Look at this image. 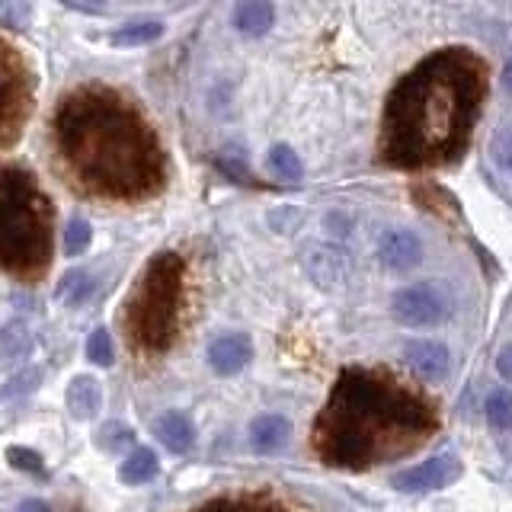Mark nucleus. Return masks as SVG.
<instances>
[{"label": "nucleus", "instance_id": "nucleus-4", "mask_svg": "<svg viewBox=\"0 0 512 512\" xmlns=\"http://www.w3.org/2000/svg\"><path fill=\"white\" fill-rule=\"evenodd\" d=\"M55 212L39 180L23 167H0V266L23 282L52 266Z\"/></svg>", "mask_w": 512, "mask_h": 512}, {"label": "nucleus", "instance_id": "nucleus-29", "mask_svg": "<svg viewBox=\"0 0 512 512\" xmlns=\"http://www.w3.org/2000/svg\"><path fill=\"white\" fill-rule=\"evenodd\" d=\"M16 512H52V509H48V503H42V500H26Z\"/></svg>", "mask_w": 512, "mask_h": 512}, {"label": "nucleus", "instance_id": "nucleus-22", "mask_svg": "<svg viewBox=\"0 0 512 512\" xmlns=\"http://www.w3.org/2000/svg\"><path fill=\"white\" fill-rule=\"evenodd\" d=\"M29 352V333L23 324H7L4 333H0V362H13V359H23Z\"/></svg>", "mask_w": 512, "mask_h": 512}, {"label": "nucleus", "instance_id": "nucleus-3", "mask_svg": "<svg viewBox=\"0 0 512 512\" xmlns=\"http://www.w3.org/2000/svg\"><path fill=\"white\" fill-rule=\"evenodd\" d=\"M439 432L436 404L381 368H343L314 420V452L327 468L372 471L416 455Z\"/></svg>", "mask_w": 512, "mask_h": 512}, {"label": "nucleus", "instance_id": "nucleus-25", "mask_svg": "<svg viewBox=\"0 0 512 512\" xmlns=\"http://www.w3.org/2000/svg\"><path fill=\"white\" fill-rule=\"evenodd\" d=\"M100 448H106V452H119V448H125L128 442H132V429L128 426H119V423H106L100 429Z\"/></svg>", "mask_w": 512, "mask_h": 512}, {"label": "nucleus", "instance_id": "nucleus-9", "mask_svg": "<svg viewBox=\"0 0 512 512\" xmlns=\"http://www.w3.org/2000/svg\"><path fill=\"white\" fill-rule=\"evenodd\" d=\"M378 260L384 269L391 272H410L420 266L423 260V240L416 231H407V228H394L381 237L378 244Z\"/></svg>", "mask_w": 512, "mask_h": 512}, {"label": "nucleus", "instance_id": "nucleus-2", "mask_svg": "<svg viewBox=\"0 0 512 512\" xmlns=\"http://www.w3.org/2000/svg\"><path fill=\"white\" fill-rule=\"evenodd\" d=\"M52 141L61 173L87 196L135 202L157 196L167 183V154L157 132L112 87L87 84L61 96Z\"/></svg>", "mask_w": 512, "mask_h": 512}, {"label": "nucleus", "instance_id": "nucleus-5", "mask_svg": "<svg viewBox=\"0 0 512 512\" xmlns=\"http://www.w3.org/2000/svg\"><path fill=\"white\" fill-rule=\"evenodd\" d=\"M183 308V256L160 250L141 269L122 304V327L128 343L141 352H164L180 324Z\"/></svg>", "mask_w": 512, "mask_h": 512}, {"label": "nucleus", "instance_id": "nucleus-19", "mask_svg": "<svg viewBox=\"0 0 512 512\" xmlns=\"http://www.w3.org/2000/svg\"><path fill=\"white\" fill-rule=\"evenodd\" d=\"M484 416L496 429H512V391L509 388H493L484 400Z\"/></svg>", "mask_w": 512, "mask_h": 512}, {"label": "nucleus", "instance_id": "nucleus-18", "mask_svg": "<svg viewBox=\"0 0 512 512\" xmlns=\"http://www.w3.org/2000/svg\"><path fill=\"white\" fill-rule=\"evenodd\" d=\"M93 288H96V282H93L90 272L87 269H74V272H68V276L61 279L58 298L68 304V308H77V304H84L93 295Z\"/></svg>", "mask_w": 512, "mask_h": 512}, {"label": "nucleus", "instance_id": "nucleus-1", "mask_svg": "<svg viewBox=\"0 0 512 512\" xmlns=\"http://www.w3.org/2000/svg\"><path fill=\"white\" fill-rule=\"evenodd\" d=\"M490 93V68L474 48L448 45L416 61L384 100L378 157L397 170L452 167L471 148Z\"/></svg>", "mask_w": 512, "mask_h": 512}, {"label": "nucleus", "instance_id": "nucleus-10", "mask_svg": "<svg viewBox=\"0 0 512 512\" xmlns=\"http://www.w3.org/2000/svg\"><path fill=\"white\" fill-rule=\"evenodd\" d=\"M404 359L413 368V375L429 381V384L445 381L448 372H452V352H448V346L439 343V340H413V343H407Z\"/></svg>", "mask_w": 512, "mask_h": 512}, {"label": "nucleus", "instance_id": "nucleus-14", "mask_svg": "<svg viewBox=\"0 0 512 512\" xmlns=\"http://www.w3.org/2000/svg\"><path fill=\"white\" fill-rule=\"evenodd\" d=\"M64 397H68V410L74 420H93L103 407V388H100V381L90 375H77L68 384V394Z\"/></svg>", "mask_w": 512, "mask_h": 512}, {"label": "nucleus", "instance_id": "nucleus-30", "mask_svg": "<svg viewBox=\"0 0 512 512\" xmlns=\"http://www.w3.org/2000/svg\"><path fill=\"white\" fill-rule=\"evenodd\" d=\"M503 87L512 93V58L506 61V68H503Z\"/></svg>", "mask_w": 512, "mask_h": 512}, {"label": "nucleus", "instance_id": "nucleus-15", "mask_svg": "<svg viewBox=\"0 0 512 512\" xmlns=\"http://www.w3.org/2000/svg\"><path fill=\"white\" fill-rule=\"evenodd\" d=\"M154 436L164 442L170 452L183 455L192 448V439H196V429L186 420L183 413H164L160 420L154 423Z\"/></svg>", "mask_w": 512, "mask_h": 512}, {"label": "nucleus", "instance_id": "nucleus-20", "mask_svg": "<svg viewBox=\"0 0 512 512\" xmlns=\"http://www.w3.org/2000/svg\"><path fill=\"white\" fill-rule=\"evenodd\" d=\"M160 32H164V23L160 20H138V23H128L119 32H112V45H144V42H154Z\"/></svg>", "mask_w": 512, "mask_h": 512}, {"label": "nucleus", "instance_id": "nucleus-23", "mask_svg": "<svg viewBox=\"0 0 512 512\" xmlns=\"http://www.w3.org/2000/svg\"><path fill=\"white\" fill-rule=\"evenodd\" d=\"M90 237H93L90 224L84 218H71L68 221V231H64V253H68V256H80V253L90 247Z\"/></svg>", "mask_w": 512, "mask_h": 512}, {"label": "nucleus", "instance_id": "nucleus-16", "mask_svg": "<svg viewBox=\"0 0 512 512\" xmlns=\"http://www.w3.org/2000/svg\"><path fill=\"white\" fill-rule=\"evenodd\" d=\"M276 23V10L266 0H247V4H237L234 10V26L244 32V36H263L269 26Z\"/></svg>", "mask_w": 512, "mask_h": 512}, {"label": "nucleus", "instance_id": "nucleus-27", "mask_svg": "<svg viewBox=\"0 0 512 512\" xmlns=\"http://www.w3.org/2000/svg\"><path fill=\"white\" fill-rule=\"evenodd\" d=\"M7 458H10L13 468L29 471V474H42V458L36 452H29V448H10Z\"/></svg>", "mask_w": 512, "mask_h": 512}, {"label": "nucleus", "instance_id": "nucleus-8", "mask_svg": "<svg viewBox=\"0 0 512 512\" xmlns=\"http://www.w3.org/2000/svg\"><path fill=\"white\" fill-rule=\"evenodd\" d=\"M461 477V461L445 452V455H436L429 461H420L413 464V468L394 474L391 484L400 490V493H429V490H442L448 484H455Z\"/></svg>", "mask_w": 512, "mask_h": 512}, {"label": "nucleus", "instance_id": "nucleus-12", "mask_svg": "<svg viewBox=\"0 0 512 512\" xmlns=\"http://www.w3.org/2000/svg\"><path fill=\"white\" fill-rule=\"evenodd\" d=\"M192 512H295L282 500L269 493H231V496H215V500L202 503Z\"/></svg>", "mask_w": 512, "mask_h": 512}, {"label": "nucleus", "instance_id": "nucleus-17", "mask_svg": "<svg viewBox=\"0 0 512 512\" xmlns=\"http://www.w3.org/2000/svg\"><path fill=\"white\" fill-rule=\"evenodd\" d=\"M154 474H157V455L151 448H135L119 468V477L125 484H144V480H151Z\"/></svg>", "mask_w": 512, "mask_h": 512}, {"label": "nucleus", "instance_id": "nucleus-13", "mask_svg": "<svg viewBox=\"0 0 512 512\" xmlns=\"http://www.w3.org/2000/svg\"><path fill=\"white\" fill-rule=\"evenodd\" d=\"M288 439H292V423L279 413H266L260 420H253L250 426V445L263 455L279 452V448L288 445Z\"/></svg>", "mask_w": 512, "mask_h": 512}, {"label": "nucleus", "instance_id": "nucleus-26", "mask_svg": "<svg viewBox=\"0 0 512 512\" xmlns=\"http://www.w3.org/2000/svg\"><path fill=\"white\" fill-rule=\"evenodd\" d=\"M493 160L496 167L512 173V128H503V132H496L493 138Z\"/></svg>", "mask_w": 512, "mask_h": 512}, {"label": "nucleus", "instance_id": "nucleus-28", "mask_svg": "<svg viewBox=\"0 0 512 512\" xmlns=\"http://www.w3.org/2000/svg\"><path fill=\"white\" fill-rule=\"evenodd\" d=\"M496 372H500L503 381L512 384V346L500 349V356H496Z\"/></svg>", "mask_w": 512, "mask_h": 512}, {"label": "nucleus", "instance_id": "nucleus-6", "mask_svg": "<svg viewBox=\"0 0 512 512\" xmlns=\"http://www.w3.org/2000/svg\"><path fill=\"white\" fill-rule=\"evenodd\" d=\"M32 80L29 64L10 42L0 39V151L20 138L32 112Z\"/></svg>", "mask_w": 512, "mask_h": 512}, {"label": "nucleus", "instance_id": "nucleus-21", "mask_svg": "<svg viewBox=\"0 0 512 512\" xmlns=\"http://www.w3.org/2000/svg\"><path fill=\"white\" fill-rule=\"evenodd\" d=\"M269 167H272V173L279 176V180H288V183H298L301 173H304L298 154L288 148V144H276V148L269 151Z\"/></svg>", "mask_w": 512, "mask_h": 512}, {"label": "nucleus", "instance_id": "nucleus-24", "mask_svg": "<svg viewBox=\"0 0 512 512\" xmlns=\"http://www.w3.org/2000/svg\"><path fill=\"white\" fill-rule=\"evenodd\" d=\"M87 356H90V362H96V365H112V336H109V330H93L90 333V340H87Z\"/></svg>", "mask_w": 512, "mask_h": 512}, {"label": "nucleus", "instance_id": "nucleus-11", "mask_svg": "<svg viewBox=\"0 0 512 512\" xmlns=\"http://www.w3.org/2000/svg\"><path fill=\"white\" fill-rule=\"evenodd\" d=\"M250 340L244 333H224L208 346V365L215 368L218 375H237L240 368L250 362Z\"/></svg>", "mask_w": 512, "mask_h": 512}, {"label": "nucleus", "instance_id": "nucleus-7", "mask_svg": "<svg viewBox=\"0 0 512 512\" xmlns=\"http://www.w3.org/2000/svg\"><path fill=\"white\" fill-rule=\"evenodd\" d=\"M391 314L404 327H436L452 314V295L439 282H413L391 298Z\"/></svg>", "mask_w": 512, "mask_h": 512}]
</instances>
